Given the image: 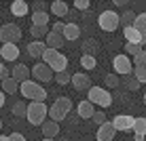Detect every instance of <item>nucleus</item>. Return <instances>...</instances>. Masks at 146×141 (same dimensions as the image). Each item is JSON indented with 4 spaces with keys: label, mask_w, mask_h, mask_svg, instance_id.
<instances>
[{
    "label": "nucleus",
    "mask_w": 146,
    "mask_h": 141,
    "mask_svg": "<svg viewBox=\"0 0 146 141\" xmlns=\"http://www.w3.org/2000/svg\"><path fill=\"white\" fill-rule=\"evenodd\" d=\"M70 110H72V101H70L68 97H57L51 108H47V116H49V120H53V122L59 124V122L66 120Z\"/></svg>",
    "instance_id": "nucleus-1"
},
{
    "label": "nucleus",
    "mask_w": 146,
    "mask_h": 141,
    "mask_svg": "<svg viewBox=\"0 0 146 141\" xmlns=\"http://www.w3.org/2000/svg\"><path fill=\"white\" fill-rule=\"evenodd\" d=\"M42 63L49 65V70H51L53 74L57 72H66L68 70V57L66 55H62L59 51H53V49H47V51L42 53Z\"/></svg>",
    "instance_id": "nucleus-2"
},
{
    "label": "nucleus",
    "mask_w": 146,
    "mask_h": 141,
    "mask_svg": "<svg viewBox=\"0 0 146 141\" xmlns=\"http://www.w3.org/2000/svg\"><path fill=\"white\" fill-rule=\"evenodd\" d=\"M87 101L93 105H98V108H102V110H106L112 105V95H110V91L108 89H102V87H93L91 84V89L87 91Z\"/></svg>",
    "instance_id": "nucleus-3"
},
{
    "label": "nucleus",
    "mask_w": 146,
    "mask_h": 141,
    "mask_svg": "<svg viewBox=\"0 0 146 141\" xmlns=\"http://www.w3.org/2000/svg\"><path fill=\"white\" fill-rule=\"evenodd\" d=\"M19 93L26 99H30V101H38V103H44V99H47V89H42L38 82H34V80L21 82L19 84Z\"/></svg>",
    "instance_id": "nucleus-4"
},
{
    "label": "nucleus",
    "mask_w": 146,
    "mask_h": 141,
    "mask_svg": "<svg viewBox=\"0 0 146 141\" xmlns=\"http://www.w3.org/2000/svg\"><path fill=\"white\" fill-rule=\"evenodd\" d=\"M26 118H28L30 124L40 127V124L47 120V105L38 103V101H30L28 103V110H26Z\"/></svg>",
    "instance_id": "nucleus-5"
},
{
    "label": "nucleus",
    "mask_w": 146,
    "mask_h": 141,
    "mask_svg": "<svg viewBox=\"0 0 146 141\" xmlns=\"http://www.w3.org/2000/svg\"><path fill=\"white\" fill-rule=\"evenodd\" d=\"M19 40H21V28L17 23H2V28H0V42L17 44Z\"/></svg>",
    "instance_id": "nucleus-6"
},
{
    "label": "nucleus",
    "mask_w": 146,
    "mask_h": 141,
    "mask_svg": "<svg viewBox=\"0 0 146 141\" xmlns=\"http://www.w3.org/2000/svg\"><path fill=\"white\" fill-rule=\"evenodd\" d=\"M98 26L104 30V32H114L119 28V13L114 11H102L98 17Z\"/></svg>",
    "instance_id": "nucleus-7"
},
{
    "label": "nucleus",
    "mask_w": 146,
    "mask_h": 141,
    "mask_svg": "<svg viewBox=\"0 0 146 141\" xmlns=\"http://www.w3.org/2000/svg\"><path fill=\"white\" fill-rule=\"evenodd\" d=\"M112 68H114V74H117V76H129L133 65H131V59H129L127 55H114Z\"/></svg>",
    "instance_id": "nucleus-8"
},
{
    "label": "nucleus",
    "mask_w": 146,
    "mask_h": 141,
    "mask_svg": "<svg viewBox=\"0 0 146 141\" xmlns=\"http://www.w3.org/2000/svg\"><path fill=\"white\" fill-rule=\"evenodd\" d=\"M30 76L34 78V82L40 84V82H51V80H53V72L49 70L47 63L40 61V63H36L32 70H30Z\"/></svg>",
    "instance_id": "nucleus-9"
},
{
    "label": "nucleus",
    "mask_w": 146,
    "mask_h": 141,
    "mask_svg": "<svg viewBox=\"0 0 146 141\" xmlns=\"http://www.w3.org/2000/svg\"><path fill=\"white\" fill-rule=\"evenodd\" d=\"M133 116H129V114H119V116H114L112 120H110V124L114 127V131H123V133H127V131H131L133 129Z\"/></svg>",
    "instance_id": "nucleus-10"
},
{
    "label": "nucleus",
    "mask_w": 146,
    "mask_h": 141,
    "mask_svg": "<svg viewBox=\"0 0 146 141\" xmlns=\"http://www.w3.org/2000/svg\"><path fill=\"white\" fill-rule=\"evenodd\" d=\"M70 84H72L76 91H89L91 89V78H89L85 72H76V74L70 76Z\"/></svg>",
    "instance_id": "nucleus-11"
},
{
    "label": "nucleus",
    "mask_w": 146,
    "mask_h": 141,
    "mask_svg": "<svg viewBox=\"0 0 146 141\" xmlns=\"http://www.w3.org/2000/svg\"><path fill=\"white\" fill-rule=\"evenodd\" d=\"M123 38H125V42L138 44V47H142V49L146 44V36H144V34H140L138 30H133V28H123Z\"/></svg>",
    "instance_id": "nucleus-12"
},
{
    "label": "nucleus",
    "mask_w": 146,
    "mask_h": 141,
    "mask_svg": "<svg viewBox=\"0 0 146 141\" xmlns=\"http://www.w3.org/2000/svg\"><path fill=\"white\" fill-rule=\"evenodd\" d=\"M11 78H13L17 84L26 82V80H30V68H28L26 63H17V65L13 68V74H11Z\"/></svg>",
    "instance_id": "nucleus-13"
},
{
    "label": "nucleus",
    "mask_w": 146,
    "mask_h": 141,
    "mask_svg": "<svg viewBox=\"0 0 146 141\" xmlns=\"http://www.w3.org/2000/svg\"><path fill=\"white\" fill-rule=\"evenodd\" d=\"M44 47L47 49H53V51H59V49L64 47V42H66V40L62 38V34H53V32H49L47 36H44Z\"/></svg>",
    "instance_id": "nucleus-14"
},
{
    "label": "nucleus",
    "mask_w": 146,
    "mask_h": 141,
    "mask_svg": "<svg viewBox=\"0 0 146 141\" xmlns=\"http://www.w3.org/2000/svg\"><path fill=\"white\" fill-rule=\"evenodd\" d=\"M114 135H117V131H114V127L110 122H104L102 127H98V141H112Z\"/></svg>",
    "instance_id": "nucleus-15"
},
{
    "label": "nucleus",
    "mask_w": 146,
    "mask_h": 141,
    "mask_svg": "<svg viewBox=\"0 0 146 141\" xmlns=\"http://www.w3.org/2000/svg\"><path fill=\"white\" fill-rule=\"evenodd\" d=\"M0 57L4 61H15L19 57V47L17 44H2L0 47Z\"/></svg>",
    "instance_id": "nucleus-16"
},
{
    "label": "nucleus",
    "mask_w": 146,
    "mask_h": 141,
    "mask_svg": "<svg viewBox=\"0 0 146 141\" xmlns=\"http://www.w3.org/2000/svg\"><path fill=\"white\" fill-rule=\"evenodd\" d=\"M49 11H51L55 17H66L70 13V7H68V2H64V0H53V2H49Z\"/></svg>",
    "instance_id": "nucleus-17"
},
{
    "label": "nucleus",
    "mask_w": 146,
    "mask_h": 141,
    "mask_svg": "<svg viewBox=\"0 0 146 141\" xmlns=\"http://www.w3.org/2000/svg\"><path fill=\"white\" fill-rule=\"evenodd\" d=\"M40 129H42L44 139H55L59 135V124L53 122V120H44V122L40 124Z\"/></svg>",
    "instance_id": "nucleus-18"
},
{
    "label": "nucleus",
    "mask_w": 146,
    "mask_h": 141,
    "mask_svg": "<svg viewBox=\"0 0 146 141\" xmlns=\"http://www.w3.org/2000/svg\"><path fill=\"white\" fill-rule=\"evenodd\" d=\"M62 38L64 40H76V38H80V28L74 21L66 23V26H64V32H62Z\"/></svg>",
    "instance_id": "nucleus-19"
},
{
    "label": "nucleus",
    "mask_w": 146,
    "mask_h": 141,
    "mask_svg": "<svg viewBox=\"0 0 146 141\" xmlns=\"http://www.w3.org/2000/svg\"><path fill=\"white\" fill-rule=\"evenodd\" d=\"M28 55L30 57H34V59H38V57H42V53L47 51V47H44V42H38V40H32V42L28 44Z\"/></svg>",
    "instance_id": "nucleus-20"
},
{
    "label": "nucleus",
    "mask_w": 146,
    "mask_h": 141,
    "mask_svg": "<svg viewBox=\"0 0 146 141\" xmlns=\"http://www.w3.org/2000/svg\"><path fill=\"white\" fill-rule=\"evenodd\" d=\"M76 114H78V118H89V120H91V116L95 114V108L85 99V101H80L76 105Z\"/></svg>",
    "instance_id": "nucleus-21"
},
{
    "label": "nucleus",
    "mask_w": 146,
    "mask_h": 141,
    "mask_svg": "<svg viewBox=\"0 0 146 141\" xmlns=\"http://www.w3.org/2000/svg\"><path fill=\"white\" fill-rule=\"evenodd\" d=\"M28 11H30V2H23V0L11 2V13L15 15V17H26Z\"/></svg>",
    "instance_id": "nucleus-22"
},
{
    "label": "nucleus",
    "mask_w": 146,
    "mask_h": 141,
    "mask_svg": "<svg viewBox=\"0 0 146 141\" xmlns=\"http://www.w3.org/2000/svg\"><path fill=\"white\" fill-rule=\"evenodd\" d=\"M0 91H2L4 95H15L19 91V84L15 82L11 76H7V78H2V87H0Z\"/></svg>",
    "instance_id": "nucleus-23"
},
{
    "label": "nucleus",
    "mask_w": 146,
    "mask_h": 141,
    "mask_svg": "<svg viewBox=\"0 0 146 141\" xmlns=\"http://www.w3.org/2000/svg\"><path fill=\"white\" fill-rule=\"evenodd\" d=\"M32 26L36 28H49V13H32Z\"/></svg>",
    "instance_id": "nucleus-24"
},
{
    "label": "nucleus",
    "mask_w": 146,
    "mask_h": 141,
    "mask_svg": "<svg viewBox=\"0 0 146 141\" xmlns=\"http://www.w3.org/2000/svg\"><path fill=\"white\" fill-rule=\"evenodd\" d=\"M133 19H135V13H133V11H129V9H125L123 15H119V26H123V28H131V26H133Z\"/></svg>",
    "instance_id": "nucleus-25"
},
{
    "label": "nucleus",
    "mask_w": 146,
    "mask_h": 141,
    "mask_svg": "<svg viewBox=\"0 0 146 141\" xmlns=\"http://www.w3.org/2000/svg\"><path fill=\"white\" fill-rule=\"evenodd\" d=\"M131 131L135 135H140V137H146V118L144 116H140V118L133 120V129Z\"/></svg>",
    "instance_id": "nucleus-26"
},
{
    "label": "nucleus",
    "mask_w": 146,
    "mask_h": 141,
    "mask_svg": "<svg viewBox=\"0 0 146 141\" xmlns=\"http://www.w3.org/2000/svg\"><path fill=\"white\" fill-rule=\"evenodd\" d=\"M131 76L138 80V84H146V65H133Z\"/></svg>",
    "instance_id": "nucleus-27"
},
{
    "label": "nucleus",
    "mask_w": 146,
    "mask_h": 141,
    "mask_svg": "<svg viewBox=\"0 0 146 141\" xmlns=\"http://www.w3.org/2000/svg\"><path fill=\"white\" fill-rule=\"evenodd\" d=\"M133 30H138L140 34H144L146 36V13H140V15H135V19H133Z\"/></svg>",
    "instance_id": "nucleus-28"
},
{
    "label": "nucleus",
    "mask_w": 146,
    "mask_h": 141,
    "mask_svg": "<svg viewBox=\"0 0 146 141\" xmlns=\"http://www.w3.org/2000/svg\"><path fill=\"white\" fill-rule=\"evenodd\" d=\"M26 110H28V103H23V101H15L11 105V112L17 118H26Z\"/></svg>",
    "instance_id": "nucleus-29"
},
{
    "label": "nucleus",
    "mask_w": 146,
    "mask_h": 141,
    "mask_svg": "<svg viewBox=\"0 0 146 141\" xmlns=\"http://www.w3.org/2000/svg\"><path fill=\"white\" fill-rule=\"evenodd\" d=\"M95 53H98V42L91 38V40H85L83 42V55H91L95 57Z\"/></svg>",
    "instance_id": "nucleus-30"
},
{
    "label": "nucleus",
    "mask_w": 146,
    "mask_h": 141,
    "mask_svg": "<svg viewBox=\"0 0 146 141\" xmlns=\"http://www.w3.org/2000/svg\"><path fill=\"white\" fill-rule=\"evenodd\" d=\"M30 34H32V38H36L38 42H42L44 36L49 34V28H36V26H32V28H30Z\"/></svg>",
    "instance_id": "nucleus-31"
},
{
    "label": "nucleus",
    "mask_w": 146,
    "mask_h": 141,
    "mask_svg": "<svg viewBox=\"0 0 146 141\" xmlns=\"http://www.w3.org/2000/svg\"><path fill=\"white\" fill-rule=\"evenodd\" d=\"M80 65H83V70H93L98 65V59L91 55H80Z\"/></svg>",
    "instance_id": "nucleus-32"
},
{
    "label": "nucleus",
    "mask_w": 146,
    "mask_h": 141,
    "mask_svg": "<svg viewBox=\"0 0 146 141\" xmlns=\"http://www.w3.org/2000/svg\"><path fill=\"white\" fill-rule=\"evenodd\" d=\"M104 84H106V89H117L119 84H121V78L117 76V74H106Z\"/></svg>",
    "instance_id": "nucleus-33"
},
{
    "label": "nucleus",
    "mask_w": 146,
    "mask_h": 141,
    "mask_svg": "<svg viewBox=\"0 0 146 141\" xmlns=\"http://www.w3.org/2000/svg\"><path fill=\"white\" fill-rule=\"evenodd\" d=\"M121 82H123V84H125V89H129V91H138V89H140L138 80H135L131 74H129V76H123V80H121Z\"/></svg>",
    "instance_id": "nucleus-34"
},
{
    "label": "nucleus",
    "mask_w": 146,
    "mask_h": 141,
    "mask_svg": "<svg viewBox=\"0 0 146 141\" xmlns=\"http://www.w3.org/2000/svg\"><path fill=\"white\" fill-rule=\"evenodd\" d=\"M70 76H72V74L68 72H57V74H53V78L57 80V84H70Z\"/></svg>",
    "instance_id": "nucleus-35"
},
{
    "label": "nucleus",
    "mask_w": 146,
    "mask_h": 141,
    "mask_svg": "<svg viewBox=\"0 0 146 141\" xmlns=\"http://www.w3.org/2000/svg\"><path fill=\"white\" fill-rule=\"evenodd\" d=\"M131 65H146V51H144V49H142L138 55H133Z\"/></svg>",
    "instance_id": "nucleus-36"
},
{
    "label": "nucleus",
    "mask_w": 146,
    "mask_h": 141,
    "mask_svg": "<svg viewBox=\"0 0 146 141\" xmlns=\"http://www.w3.org/2000/svg\"><path fill=\"white\" fill-rule=\"evenodd\" d=\"M30 7L34 9V13H47V9H49V2H44V0H38V2H32Z\"/></svg>",
    "instance_id": "nucleus-37"
},
{
    "label": "nucleus",
    "mask_w": 146,
    "mask_h": 141,
    "mask_svg": "<svg viewBox=\"0 0 146 141\" xmlns=\"http://www.w3.org/2000/svg\"><path fill=\"white\" fill-rule=\"evenodd\" d=\"M91 122H93V124H98V127H102V124L106 122V114H104V112H98V110H95V114L91 116Z\"/></svg>",
    "instance_id": "nucleus-38"
},
{
    "label": "nucleus",
    "mask_w": 146,
    "mask_h": 141,
    "mask_svg": "<svg viewBox=\"0 0 146 141\" xmlns=\"http://www.w3.org/2000/svg\"><path fill=\"white\" fill-rule=\"evenodd\" d=\"M140 51H142V47H138V44H129V42H125V53H127V55H138Z\"/></svg>",
    "instance_id": "nucleus-39"
},
{
    "label": "nucleus",
    "mask_w": 146,
    "mask_h": 141,
    "mask_svg": "<svg viewBox=\"0 0 146 141\" xmlns=\"http://www.w3.org/2000/svg\"><path fill=\"white\" fill-rule=\"evenodd\" d=\"M89 7H91L89 0H74V9H78V11H87Z\"/></svg>",
    "instance_id": "nucleus-40"
},
{
    "label": "nucleus",
    "mask_w": 146,
    "mask_h": 141,
    "mask_svg": "<svg viewBox=\"0 0 146 141\" xmlns=\"http://www.w3.org/2000/svg\"><path fill=\"white\" fill-rule=\"evenodd\" d=\"M64 26H66L64 21H55L53 26H51V30H49V32H53V34H62V32H64Z\"/></svg>",
    "instance_id": "nucleus-41"
},
{
    "label": "nucleus",
    "mask_w": 146,
    "mask_h": 141,
    "mask_svg": "<svg viewBox=\"0 0 146 141\" xmlns=\"http://www.w3.org/2000/svg\"><path fill=\"white\" fill-rule=\"evenodd\" d=\"M9 141H26V137L21 133H11L9 135Z\"/></svg>",
    "instance_id": "nucleus-42"
},
{
    "label": "nucleus",
    "mask_w": 146,
    "mask_h": 141,
    "mask_svg": "<svg viewBox=\"0 0 146 141\" xmlns=\"http://www.w3.org/2000/svg\"><path fill=\"white\" fill-rule=\"evenodd\" d=\"M9 76V72L4 70V65H2V61H0V78H7Z\"/></svg>",
    "instance_id": "nucleus-43"
},
{
    "label": "nucleus",
    "mask_w": 146,
    "mask_h": 141,
    "mask_svg": "<svg viewBox=\"0 0 146 141\" xmlns=\"http://www.w3.org/2000/svg\"><path fill=\"white\" fill-rule=\"evenodd\" d=\"M125 4L127 2H123V0H114V7H119V9H125Z\"/></svg>",
    "instance_id": "nucleus-44"
},
{
    "label": "nucleus",
    "mask_w": 146,
    "mask_h": 141,
    "mask_svg": "<svg viewBox=\"0 0 146 141\" xmlns=\"http://www.w3.org/2000/svg\"><path fill=\"white\" fill-rule=\"evenodd\" d=\"M4 99H7V95H4L2 91H0V108H2V105H4Z\"/></svg>",
    "instance_id": "nucleus-45"
},
{
    "label": "nucleus",
    "mask_w": 146,
    "mask_h": 141,
    "mask_svg": "<svg viewBox=\"0 0 146 141\" xmlns=\"http://www.w3.org/2000/svg\"><path fill=\"white\" fill-rule=\"evenodd\" d=\"M0 141H9V135H0Z\"/></svg>",
    "instance_id": "nucleus-46"
},
{
    "label": "nucleus",
    "mask_w": 146,
    "mask_h": 141,
    "mask_svg": "<svg viewBox=\"0 0 146 141\" xmlns=\"http://www.w3.org/2000/svg\"><path fill=\"white\" fill-rule=\"evenodd\" d=\"M133 141H144V137H140V135H135V137H133Z\"/></svg>",
    "instance_id": "nucleus-47"
},
{
    "label": "nucleus",
    "mask_w": 146,
    "mask_h": 141,
    "mask_svg": "<svg viewBox=\"0 0 146 141\" xmlns=\"http://www.w3.org/2000/svg\"><path fill=\"white\" fill-rule=\"evenodd\" d=\"M40 141H55V139H40Z\"/></svg>",
    "instance_id": "nucleus-48"
},
{
    "label": "nucleus",
    "mask_w": 146,
    "mask_h": 141,
    "mask_svg": "<svg viewBox=\"0 0 146 141\" xmlns=\"http://www.w3.org/2000/svg\"><path fill=\"white\" fill-rule=\"evenodd\" d=\"M144 105H146V93H144Z\"/></svg>",
    "instance_id": "nucleus-49"
},
{
    "label": "nucleus",
    "mask_w": 146,
    "mask_h": 141,
    "mask_svg": "<svg viewBox=\"0 0 146 141\" xmlns=\"http://www.w3.org/2000/svg\"><path fill=\"white\" fill-rule=\"evenodd\" d=\"M0 129H2V120H0Z\"/></svg>",
    "instance_id": "nucleus-50"
},
{
    "label": "nucleus",
    "mask_w": 146,
    "mask_h": 141,
    "mask_svg": "<svg viewBox=\"0 0 146 141\" xmlns=\"http://www.w3.org/2000/svg\"><path fill=\"white\" fill-rule=\"evenodd\" d=\"M0 28H2V21H0Z\"/></svg>",
    "instance_id": "nucleus-51"
}]
</instances>
